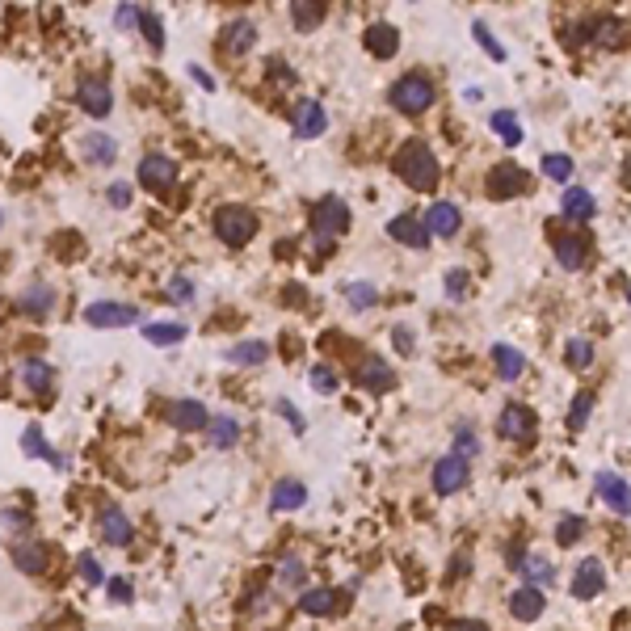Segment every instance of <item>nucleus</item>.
I'll return each mask as SVG.
<instances>
[{
	"label": "nucleus",
	"instance_id": "obj_1",
	"mask_svg": "<svg viewBox=\"0 0 631 631\" xmlns=\"http://www.w3.org/2000/svg\"><path fill=\"white\" fill-rule=\"evenodd\" d=\"M396 173H400V181L409 185V190H434L438 185V156L434 148L425 140H409L400 143V152H396Z\"/></svg>",
	"mask_w": 631,
	"mask_h": 631
},
{
	"label": "nucleus",
	"instance_id": "obj_2",
	"mask_svg": "<svg viewBox=\"0 0 631 631\" xmlns=\"http://www.w3.org/2000/svg\"><path fill=\"white\" fill-rule=\"evenodd\" d=\"M312 232H316V249L333 253V240L349 232V202L346 198H337V194L320 198L312 207Z\"/></svg>",
	"mask_w": 631,
	"mask_h": 631
},
{
	"label": "nucleus",
	"instance_id": "obj_3",
	"mask_svg": "<svg viewBox=\"0 0 631 631\" xmlns=\"http://www.w3.org/2000/svg\"><path fill=\"white\" fill-rule=\"evenodd\" d=\"M434 85H429V77H421V72H409V77H400L392 85V106L400 109V114H409V119H417V114H425V109L434 106Z\"/></svg>",
	"mask_w": 631,
	"mask_h": 631
},
{
	"label": "nucleus",
	"instance_id": "obj_4",
	"mask_svg": "<svg viewBox=\"0 0 631 631\" xmlns=\"http://www.w3.org/2000/svg\"><path fill=\"white\" fill-rule=\"evenodd\" d=\"M215 236L223 240V244H232V249H240V244H249L253 236H257V215H253L249 207H219L215 211Z\"/></svg>",
	"mask_w": 631,
	"mask_h": 631
},
{
	"label": "nucleus",
	"instance_id": "obj_5",
	"mask_svg": "<svg viewBox=\"0 0 631 631\" xmlns=\"http://www.w3.org/2000/svg\"><path fill=\"white\" fill-rule=\"evenodd\" d=\"M526 173L518 169L513 160H501L489 169V177H484V190H489V198H497V202H505V198H518L526 194Z\"/></svg>",
	"mask_w": 631,
	"mask_h": 631
},
{
	"label": "nucleus",
	"instance_id": "obj_6",
	"mask_svg": "<svg viewBox=\"0 0 631 631\" xmlns=\"http://www.w3.org/2000/svg\"><path fill=\"white\" fill-rule=\"evenodd\" d=\"M468 480H471V463L463 455H455V450L434 463V492H442V497L463 492V489H468Z\"/></svg>",
	"mask_w": 631,
	"mask_h": 631
},
{
	"label": "nucleus",
	"instance_id": "obj_7",
	"mask_svg": "<svg viewBox=\"0 0 631 631\" xmlns=\"http://www.w3.org/2000/svg\"><path fill=\"white\" fill-rule=\"evenodd\" d=\"M177 181V160L164 152H152L140 160V185L143 190H152V194H164L169 185Z\"/></svg>",
	"mask_w": 631,
	"mask_h": 631
},
{
	"label": "nucleus",
	"instance_id": "obj_8",
	"mask_svg": "<svg viewBox=\"0 0 631 631\" xmlns=\"http://www.w3.org/2000/svg\"><path fill=\"white\" fill-rule=\"evenodd\" d=\"M354 379H358L362 392L379 396V392H392V388H396V370H392V362H388V358H375V354H370V358L358 362Z\"/></svg>",
	"mask_w": 631,
	"mask_h": 631
},
{
	"label": "nucleus",
	"instance_id": "obj_9",
	"mask_svg": "<svg viewBox=\"0 0 631 631\" xmlns=\"http://www.w3.org/2000/svg\"><path fill=\"white\" fill-rule=\"evenodd\" d=\"M77 106L85 109L88 119H106L109 109H114V88H109L106 80H98V77L80 80V88H77Z\"/></svg>",
	"mask_w": 631,
	"mask_h": 631
},
{
	"label": "nucleus",
	"instance_id": "obj_10",
	"mask_svg": "<svg viewBox=\"0 0 631 631\" xmlns=\"http://www.w3.org/2000/svg\"><path fill=\"white\" fill-rule=\"evenodd\" d=\"M85 325L93 328H127L140 325V312L131 304H88L85 307Z\"/></svg>",
	"mask_w": 631,
	"mask_h": 631
},
{
	"label": "nucleus",
	"instance_id": "obj_11",
	"mask_svg": "<svg viewBox=\"0 0 631 631\" xmlns=\"http://www.w3.org/2000/svg\"><path fill=\"white\" fill-rule=\"evenodd\" d=\"M534 413L526 409V404H510V409H501V421H497V429H501V438L505 442H531L534 438Z\"/></svg>",
	"mask_w": 631,
	"mask_h": 631
},
{
	"label": "nucleus",
	"instance_id": "obj_12",
	"mask_svg": "<svg viewBox=\"0 0 631 631\" xmlns=\"http://www.w3.org/2000/svg\"><path fill=\"white\" fill-rule=\"evenodd\" d=\"M421 223L429 236L450 240V236H459V228H463V211H459L455 202H434V207L421 215Z\"/></svg>",
	"mask_w": 631,
	"mask_h": 631
},
{
	"label": "nucleus",
	"instance_id": "obj_13",
	"mask_svg": "<svg viewBox=\"0 0 631 631\" xmlns=\"http://www.w3.org/2000/svg\"><path fill=\"white\" fill-rule=\"evenodd\" d=\"M543 606H547V594L539 585H531L526 581L522 589H513L510 594V615L518 623H534V619H543Z\"/></svg>",
	"mask_w": 631,
	"mask_h": 631
},
{
	"label": "nucleus",
	"instance_id": "obj_14",
	"mask_svg": "<svg viewBox=\"0 0 631 631\" xmlns=\"http://www.w3.org/2000/svg\"><path fill=\"white\" fill-rule=\"evenodd\" d=\"M606 589V564L602 560H581L577 573H573V594L581 602H594Z\"/></svg>",
	"mask_w": 631,
	"mask_h": 631
},
{
	"label": "nucleus",
	"instance_id": "obj_15",
	"mask_svg": "<svg viewBox=\"0 0 631 631\" xmlns=\"http://www.w3.org/2000/svg\"><path fill=\"white\" fill-rule=\"evenodd\" d=\"M299 610L312 615V619H328L341 610V589H328V585H307L299 594Z\"/></svg>",
	"mask_w": 631,
	"mask_h": 631
},
{
	"label": "nucleus",
	"instance_id": "obj_16",
	"mask_svg": "<svg viewBox=\"0 0 631 631\" xmlns=\"http://www.w3.org/2000/svg\"><path fill=\"white\" fill-rule=\"evenodd\" d=\"M77 152L85 164H114L119 160V143L109 140L106 131H88L77 140Z\"/></svg>",
	"mask_w": 631,
	"mask_h": 631
},
{
	"label": "nucleus",
	"instance_id": "obj_17",
	"mask_svg": "<svg viewBox=\"0 0 631 631\" xmlns=\"http://www.w3.org/2000/svg\"><path fill=\"white\" fill-rule=\"evenodd\" d=\"M328 131V114L320 101H299L295 106V135L299 140H320Z\"/></svg>",
	"mask_w": 631,
	"mask_h": 631
},
{
	"label": "nucleus",
	"instance_id": "obj_18",
	"mask_svg": "<svg viewBox=\"0 0 631 631\" xmlns=\"http://www.w3.org/2000/svg\"><path fill=\"white\" fill-rule=\"evenodd\" d=\"M552 253H555V262H560V270H581V265H585L589 244L577 236V232H555Z\"/></svg>",
	"mask_w": 631,
	"mask_h": 631
},
{
	"label": "nucleus",
	"instance_id": "obj_19",
	"mask_svg": "<svg viewBox=\"0 0 631 631\" xmlns=\"http://www.w3.org/2000/svg\"><path fill=\"white\" fill-rule=\"evenodd\" d=\"M388 236L396 240V244H409V249H429V232H425L421 215H396L392 223H388Z\"/></svg>",
	"mask_w": 631,
	"mask_h": 631
},
{
	"label": "nucleus",
	"instance_id": "obj_20",
	"mask_svg": "<svg viewBox=\"0 0 631 631\" xmlns=\"http://www.w3.org/2000/svg\"><path fill=\"white\" fill-rule=\"evenodd\" d=\"M598 497L606 501V505H610L615 513H619V518H627V513H631L627 476H619V471H598Z\"/></svg>",
	"mask_w": 631,
	"mask_h": 631
},
{
	"label": "nucleus",
	"instance_id": "obj_21",
	"mask_svg": "<svg viewBox=\"0 0 631 631\" xmlns=\"http://www.w3.org/2000/svg\"><path fill=\"white\" fill-rule=\"evenodd\" d=\"M585 43L602 47V51H623V43H627V22L623 17H598L594 34H589Z\"/></svg>",
	"mask_w": 631,
	"mask_h": 631
},
{
	"label": "nucleus",
	"instance_id": "obj_22",
	"mask_svg": "<svg viewBox=\"0 0 631 631\" xmlns=\"http://www.w3.org/2000/svg\"><path fill=\"white\" fill-rule=\"evenodd\" d=\"M219 47H223V55H244L257 47V26L253 22H228V30H223V38H219Z\"/></svg>",
	"mask_w": 631,
	"mask_h": 631
},
{
	"label": "nucleus",
	"instance_id": "obj_23",
	"mask_svg": "<svg viewBox=\"0 0 631 631\" xmlns=\"http://www.w3.org/2000/svg\"><path fill=\"white\" fill-rule=\"evenodd\" d=\"M304 501H307L304 480H278V484H274V497H270V510L291 513V510H304Z\"/></svg>",
	"mask_w": 631,
	"mask_h": 631
},
{
	"label": "nucleus",
	"instance_id": "obj_24",
	"mask_svg": "<svg viewBox=\"0 0 631 631\" xmlns=\"http://www.w3.org/2000/svg\"><path fill=\"white\" fill-rule=\"evenodd\" d=\"M101 539H106L109 547H127L135 539V531H131V518H127V513L122 510H106L101 513Z\"/></svg>",
	"mask_w": 631,
	"mask_h": 631
},
{
	"label": "nucleus",
	"instance_id": "obj_25",
	"mask_svg": "<svg viewBox=\"0 0 631 631\" xmlns=\"http://www.w3.org/2000/svg\"><path fill=\"white\" fill-rule=\"evenodd\" d=\"M362 43H367L370 55H379V59H392V55L400 51V30H396V26H388V22H379V26H370Z\"/></svg>",
	"mask_w": 631,
	"mask_h": 631
},
{
	"label": "nucleus",
	"instance_id": "obj_26",
	"mask_svg": "<svg viewBox=\"0 0 631 631\" xmlns=\"http://www.w3.org/2000/svg\"><path fill=\"white\" fill-rule=\"evenodd\" d=\"M22 450H26V455H30V459H47V463H51V468H59V471L67 468V459L59 455V450L51 447V442H47V438H43V429H38V425H30V429H26V434H22Z\"/></svg>",
	"mask_w": 631,
	"mask_h": 631
},
{
	"label": "nucleus",
	"instance_id": "obj_27",
	"mask_svg": "<svg viewBox=\"0 0 631 631\" xmlns=\"http://www.w3.org/2000/svg\"><path fill=\"white\" fill-rule=\"evenodd\" d=\"M560 211H564L573 223H589V219L598 215V202H594V194H589V190H564V198H560Z\"/></svg>",
	"mask_w": 631,
	"mask_h": 631
},
{
	"label": "nucleus",
	"instance_id": "obj_28",
	"mask_svg": "<svg viewBox=\"0 0 631 631\" xmlns=\"http://www.w3.org/2000/svg\"><path fill=\"white\" fill-rule=\"evenodd\" d=\"M207 404L202 400H177L173 404V425L181 429V434H198L202 425H207Z\"/></svg>",
	"mask_w": 631,
	"mask_h": 631
},
{
	"label": "nucleus",
	"instance_id": "obj_29",
	"mask_svg": "<svg viewBox=\"0 0 631 631\" xmlns=\"http://www.w3.org/2000/svg\"><path fill=\"white\" fill-rule=\"evenodd\" d=\"M207 438H211V447L215 450H232L240 442V421L236 417H207Z\"/></svg>",
	"mask_w": 631,
	"mask_h": 631
},
{
	"label": "nucleus",
	"instance_id": "obj_30",
	"mask_svg": "<svg viewBox=\"0 0 631 631\" xmlns=\"http://www.w3.org/2000/svg\"><path fill=\"white\" fill-rule=\"evenodd\" d=\"M492 367H497V379L513 383V379H522L526 358H522V349H513V346H492Z\"/></svg>",
	"mask_w": 631,
	"mask_h": 631
},
{
	"label": "nucleus",
	"instance_id": "obj_31",
	"mask_svg": "<svg viewBox=\"0 0 631 631\" xmlns=\"http://www.w3.org/2000/svg\"><path fill=\"white\" fill-rule=\"evenodd\" d=\"M518 573H522L531 585H539V589H552V581H555V564L547 560V555H539V552H526L522 564H518Z\"/></svg>",
	"mask_w": 631,
	"mask_h": 631
},
{
	"label": "nucleus",
	"instance_id": "obj_32",
	"mask_svg": "<svg viewBox=\"0 0 631 631\" xmlns=\"http://www.w3.org/2000/svg\"><path fill=\"white\" fill-rule=\"evenodd\" d=\"M291 22L299 34H312L316 26L325 22V5L320 0H291Z\"/></svg>",
	"mask_w": 631,
	"mask_h": 631
},
{
	"label": "nucleus",
	"instance_id": "obj_33",
	"mask_svg": "<svg viewBox=\"0 0 631 631\" xmlns=\"http://www.w3.org/2000/svg\"><path fill=\"white\" fill-rule=\"evenodd\" d=\"M13 564L22 568V573H30V577H38L47 568V547L43 543H17L13 547Z\"/></svg>",
	"mask_w": 631,
	"mask_h": 631
},
{
	"label": "nucleus",
	"instance_id": "obj_34",
	"mask_svg": "<svg viewBox=\"0 0 631 631\" xmlns=\"http://www.w3.org/2000/svg\"><path fill=\"white\" fill-rule=\"evenodd\" d=\"M489 127H492V135H497L501 143H510V148L522 143V122H518V114H510V109H497L489 119Z\"/></svg>",
	"mask_w": 631,
	"mask_h": 631
},
{
	"label": "nucleus",
	"instance_id": "obj_35",
	"mask_svg": "<svg viewBox=\"0 0 631 631\" xmlns=\"http://www.w3.org/2000/svg\"><path fill=\"white\" fill-rule=\"evenodd\" d=\"M265 358H270L265 341H240V346L228 349V362H236V367H262Z\"/></svg>",
	"mask_w": 631,
	"mask_h": 631
},
{
	"label": "nucleus",
	"instance_id": "obj_36",
	"mask_svg": "<svg viewBox=\"0 0 631 631\" xmlns=\"http://www.w3.org/2000/svg\"><path fill=\"white\" fill-rule=\"evenodd\" d=\"M51 367H47V362H38V358H30L22 367V383L26 388H30V392H47V388H51Z\"/></svg>",
	"mask_w": 631,
	"mask_h": 631
},
{
	"label": "nucleus",
	"instance_id": "obj_37",
	"mask_svg": "<svg viewBox=\"0 0 631 631\" xmlns=\"http://www.w3.org/2000/svg\"><path fill=\"white\" fill-rule=\"evenodd\" d=\"M346 304L354 307V312H370V307L379 304V291L370 283H349L346 286Z\"/></svg>",
	"mask_w": 631,
	"mask_h": 631
},
{
	"label": "nucleus",
	"instance_id": "obj_38",
	"mask_svg": "<svg viewBox=\"0 0 631 631\" xmlns=\"http://www.w3.org/2000/svg\"><path fill=\"white\" fill-rule=\"evenodd\" d=\"M185 337V325H143V341H152V346H177Z\"/></svg>",
	"mask_w": 631,
	"mask_h": 631
},
{
	"label": "nucleus",
	"instance_id": "obj_39",
	"mask_svg": "<svg viewBox=\"0 0 631 631\" xmlns=\"http://www.w3.org/2000/svg\"><path fill=\"white\" fill-rule=\"evenodd\" d=\"M51 307H55L51 286H30V295H22V312H30V316H47Z\"/></svg>",
	"mask_w": 631,
	"mask_h": 631
},
{
	"label": "nucleus",
	"instance_id": "obj_40",
	"mask_svg": "<svg viewBox=\"0 0 631 631\" xmlns=\"http://www.w3.org/2000/svg\"><path fill=\"white\" fill-rule=\"evenodd\" d=\"M468 286H471L468 270H447V278H442V291H447L450 304H463V299H468Z\"/></svg>",
	"mask_w": 631,
	"mask_h": 631
},
{
	"label": "nucleus",
	"instance_id": "obj_41",
	"mask_svg": "<svg viewBox=\"0 0 631 631\" xmlns=\"http://www.w3.org/2000/svg\"><path fill=\"white\" fill-rule=\"evenodd\" d=\"M585 518H577V513H568V518H560V526H555V543L560 547H573L581 539V534H585Z\"/></svg>",
	"mask_w": 631,
	"mask_h": 631
},
{
	"label": "nucleus",
	"instance_id": "obj_42",
	"mask_svg": "<svg viewBox=\"0 0 631 631\" xmlns=\"http://www.w3.org/2000/svg\"><path fill=\"white\" fill-rule=\"evenodd\" d=\"M455 455H463V459H476L480 455V434L471 429L468 421L455 425Z\"/></svg>",
	"mask_w": 631,
	"mask_h": 631
},
{
	"label": "nucleus",
	"instance_id": "obj_43",
	"mask_svg": "<svg viewBox=\"0 0 631 631\" xmlns=\"http://www.w3.org/2000/svg\"><path fill=\"white\" fill-rule=\"evenodd\" d=\"M543 177L547 181H568L573 177V156H564V152L543 156Z\"/></svg>",
	"mask_w": 631,
	"mask_h": 631
},
{
	"label": "nucleus",
	"instance_id": "obj_44",
	"mask_svg": "<svg viewBox=\"0 0 631 631\" xmlns=\"http://www.w3.org/2000/svg\"><path fill=\"white\" fill-rule=\"evenodd\" d=\"M304 577H307V568H304V560L299 555H283V568H278V585H304Z\"/></svg>",
	"mask_w": 631,
	"mask_h": 631
},
{
	"label": "nucleus",
	"instance_id": "obj_45",
	"mask_svg": "<svg viewBox=\"0 0 631 631\" xmlns=\"http://www.w3.org/2000/svg\"><path fill=\"white\" fill-rule=\"evenodd\" d=\"M143 30V38H148V43H152V51H164V26H160V17H156V13H143L140 9V22H135Z\"/></svg>",
	"mask_w": 631,
	"mask_h": 631
},
{
	"label": "nucleus",
	"instance_id": "obj_46",
	"mask_svg": "<svg viewBox=\"0 0 631 631\" xmlns=\"http://www.w3.org/2000/svg\"><path fill=\"white\" fill-rule=\"evenodd\" d=\"M307 383H312V388H316L320 396H333V392H337V375H333V370H328L325 362H316V367L307 370Z\"/></svg>",
	"mask_w": 631,
	"mask_h": 631
},
{
	"label": "nucleus",
	"instance_id": "obj_47",
	"mask_svg": "<svg viewBox=\"0 0 631 631\" xmlns=\"http://www.w3.org/2000/svg\"><path fill=\"white\" fill-rule=\"evenodd\" d=\"M589 362H594V341H585V337H573V341H568V367H573V370H585Z\"/></svg>",
	"mask_w": 631,
	"mask_h": 631
},
{
	"label": "nucleus",
	"instance_id": "obj_48",
	"mask_svg": "<svg viewBox=\"0 0 631 631\" xmlns=\"http://www.w3.org/2000/svg\"><path fill=\"white\" fill-rule=\"evenodd\" d=\"M589 413H594V396H577V400H573V409H568V429H585V421H589Z\"/></svg>",
	"mask_w": 631,
	"mask_h": 631
},
{
	"label": "nucleus",
	"instance_id": "obj_49",
	"mask_svg": "<svg viewBox=\"0 0 631 631\" xmlns=\"http://www.w3.org/2000/svg\"><path fill=\"white\" fill-rule=\"evenodd\" d=\"M471 38H476V43L484 47V51H489V59H497V64H501V59H505V47H501L497 38H492V30H489V26H484V22H476V26H471Z\"/></svg>",
	"mask_w": 631,
	"mask_h": 631
},
{
	"label": "nucleus",
	"instance_id": "obj_50",
	"mask_svg": "<svg viewBox=\"0 0 631 631\" xmlns=\"http://www.w3.org/2000/svg\"><path fill=\"white\" fill-rule=\"evenodd\" d=\"M77 564H80V581L85 585H101L106 581V573H101V564H98V555H77Z\"/></svg>",
	"mask_w": 631,
	"mask_h": 631
},
{
	"label": "nucleus",
	"instance_id": "obj_51",
	"mask_svg": "<svg viewBox=\"0 0 631 631\" xmlns=\"http://www.w3.org/2000/svg\"><path fill=\"white\" fill-rule=\"evenodd\" d=\"M169 299H173V304H190V299H194V283H190V278H173V283H169Z\"/></svg>",
	"mask_w": 631,
	"mask_h": 631
},
{
	"label": "nucleus",
	"instance_id": "obj_52",
	"mask_svg": "<svg viewBox=\"0 0 631 631\" xmlns=\"http://www.w3.org/2000/svg\"><path fill=\"white\" fill-rule=\"evenodd\" d=\"M135 22H140V9H135V5H119L114 26H119V30H135Z\"/></svg>",
	"mask_w": 631,
	"mask_h": 631
},
{
	"label": "nucleus",
	"instance_id": "obj_53",
	"mask_svg": "<svg viewBox=\"0 0 631 631\" xmlns=\"http://www.w3.org/2000/svg\"><path fill=\"white\" fill-rule=\"evenodd\" d=\"M109 202H114L119 211H127V207H131V185H127V181H114V185H109Z\"/></svg>",
	"mask_w": 631,
	"mask_h": 631
},
{
	"label": "nucleus",
	"instance_id": "obj_54",
	"mask_svg": "<svg viewBox=\"0 0 631 631\" xmlns=\"http://www.w3.org/2000/svg\"><path fill=\"white\" fill-rule=\"evenodd\" d=\"M109 598L119 602V606H127V602H131V581H127V577H114V581H109Z\"/></svg>",
	"mask_w": 631,
	"mask_h": 631
},
{
	"label": "nucleus",
	"instance_id": "obj_55",
	"mask_svg": "<svg viewBox=\"0 0 631 631\" xmlns=\"http://www.w3.org/2000/svg\"><path fill=\"white\" fill-rule=\"evenodd\" d=\"M278 413H283L286 421H291V429H295V434H304V417H299V409H295L291 400H278Z\"/></svg>",
	"mask_w": 631,
	"mask_h": 631
},
{
	"label": "nucleus",
	"instance_id": "obj_56",
	"mask_svg": "<svg viewBox=\"0 0 631 631\" xmlns=\"http://www.w3.org/2000/svg\"><path fill=\"white\" fill-rule=\"evenodd\" d=\"M392 341H396V349H400V354H413V333H409V328H404V325H396Z\"/></svg>",
	"mask_w": 631,
	"mask_h": 631
},
{
	"label": "nucleus",
	"instance_id": "obj_57",
	"mask_svg": "<svg viewBox=\"0 0 631 631\" xmlns=\"http://www.w3.org/2000/svg\"><path fill=\"white\" fill-rule=\"evenodd\" d=\"M0 522L9 526V531H22V526H26V513H17V510H5V513H0Z\"/></svg>",
	"mask_w": 631,
	"mask_h": 631
},
{
	"label": "nucleus",
	"instance_id": "obj_58",
	"mask_svg": "<svg viewBox=\"0 0 631 631\" xmlns=\"http://www.w3.org/2000/svg\"><path fill=\"white\" fill-rule=\"evenodd\" d=\"M190 77H194L198 80V85H202V88H207V93H215V77H211V72H202V67H190Z\"/></svg>",
	"mask_w": 631,
	"mask_h": 631
},
{
	"label": "nucleus",
	"instance_id": "obj_59",
	"mask_svg": "<svg viewBox=\"0 0 631 631\" xmlns=\"http://www.w3.org/2000/svg\"><path fill=\"white\" fill-rule=\"evenodd\" d=\"M270 77H274V80H283V85H291V80H295L286 64H270Z\"/></svg>",
	"mask_w": 631,
	"mask_h": 631
},
{
	"label": "nucleus",
	"instance_id": "obj_60",
	"mask_svg": "<svg viewBox=\"0 0 631 631\" xmlns=\"http://www.w3.org/2000/svg\"><path fill=\"white\" fill-rule=\"evenodd\" d=\"M450 627H459V631H476V627H489L484 619H455Z\"/></svg>",
	"mask_w": 631,
	"mask_h": 631
},
{
	"label": "nucleus",
	"instance_id": "obj_61",
	"mask_svg": "<svg viewBox=\"0 0 631 631\" xmlns=\"http://www.w3.org/2000/svg\"><path fill=\"white\" fill-rule=\"evenodd\" d=\"M468 568H471L468 552H459V555H455V573H450V577H463V573H468Z\"/></svg>",
	"mask_w": 631,
	"mask_h": 631
},
{
	"label": "nucleus",
	"instance_id": "obj_62",
	"mask_svg": "<svg viewBox=\"0 0 631 631\" xmlns=\"http://www.w3.org/2000/svg\"><path fill=\"white\" fill-rule=\"evenodd\" d=\"M522 555H526V547H522V543H518V547H510V560H505V564H510V568H518V564H522Z\"/></svg>",
	"mask_w": 631,
	"mask_h": 631
},
{
	"label": "nucleus",
	"instance_id": "obj_63",
	"mask_svg": "<svg viewBox=\"0 0 631 631\" xmlns=\"http://www.w3.org/2000/svg\"><path fill=\"white\" fill-rule=\"evenodd\" d=\"M0 223H5V215H0Z\"/></svg>",
	"mask_w": 631,
	"mask_h": 631
}]
</instances>
